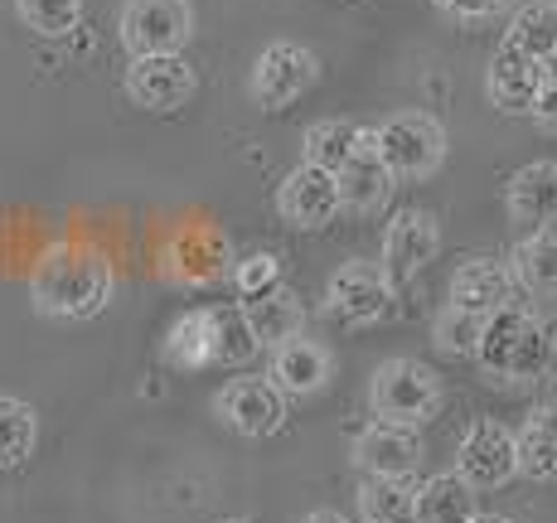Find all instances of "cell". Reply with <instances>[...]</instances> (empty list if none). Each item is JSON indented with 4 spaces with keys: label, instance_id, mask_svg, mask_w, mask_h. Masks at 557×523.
Listing matches in <instances>:
<instances>
[{
    "label": "cell",
    "instance_id": "cell-5",
    "mask_svg": "<svg viewBox=\"0 0 557 523\" xmlns=\"http://www.w3.org/2000/svg\"><path fill=\"white\" fill-rule=\"evenodd\" d=\"M320 78V59L310 53L306 45H292V39H276L257 53L252 63V78H248V92L262 112H282L292 107L296 98H306Z\"/></svg>",
    "mask_w": 557,
    "mask_h": 523
},
{
    "label": "cell",
    "instance_id": "cell-15",
    "mask_svg": "<svg viewBox=\"0 0 557 523\" xmlns=\"http://www.w3.org/2000/svg\"><path fill=\"white\" fill-rule=\"evenodd\" d=\"M330 373H335L330 349L315 345V339H306V335L276 345L272 349V364H267V378H272L286 398H310V393H320L330 383Z\"/></svg>",
    "mask_w": 557,
    "mask_h": 523
},
{
    "label": "cell",
    "instance_id": "cell-13",
    "mask_svg": "<svg viewBox=\"0 0 557 523\" xmlns=\"http://www.w3.org/2000/svg\"><path fill=\"white\" fill-rule=\"evenodd\" d=\"M355 465L363 475H417V465H422V436H417V426L369 422L355 436Z\"/></svg>",
    "mask_w": 557,
    "mask_h": 523
},
{
    "label": "cell",
    "instance_id": "cell-2",
    "mask_svg": "<svg viewBox=\"0 0 557 523\" xmlns=\"http://www.w3.org/2000/svg\"><path fill=\"white\" fill-rule=\"evenodd\" d=\"M442 378L422 359H383L369 378V408L379 422L426 426L442 412Z\"/></svg>",
    "mask_w": 557,
    "mask_h": 523
},
{
    "label": "cell",
    "instance_id": "cell-14",
    "mask_svg": "<svg viewBox=\"0 0 557 523\" xmlns=\"http://www.w3.org/2000/svg\"><path fill=\"white\" fill-rule=\"evenodd\" d=\"M505 209L519 228L539 233L557 223V160H533V165L513 170L505 189Z\"/></svg>",
    "mask_w": 557,
    "mask_h": 523
},
{
    "label": "cell",
    "instance_id": "cell-22",
    "mask_svg": "<svg viewBox=\"0 0 557 523\" xmlns=\"http://www.w3.org/2000/svg\"><path fill=\"white\" fill-rule=\"evenodd\" d=\"M475 509V485H466L456 471L432 475L417 485V523H470Z\"/></svg>",
    "mask_w": 557,
    "mask_h": 523
},
{
    "label": "cell",
    "instance_id": "cell-30",
    "mask_svg": "<svg viewBox=\"0 0 557 523\" xmlns=\"http://www.w3.org/2000/svg\"><path fill=\"white\" fill-rule=\"evenodd\" d=\"M15 15L29 35L39 39H69L83 20V0H15Z\"/></svg>",
    "mask_w": 557,
    "mask_h": 523
},
{
    "label": "cell",
    "instance_id": "cell-37",
    "mask_svg": "<svg viewBox=\"0 0 557 523\" xmlns=\"http://www.w3.org/2000/svg\"><path fill=\"white\" fill-rule=\"evenodd\" d=\"M219 523H252V519H219Z\"/></svg>",
    "mask_w": 557,
    "mask_h": 523
},
{
    "label": "cell",
    "instance_id": "cell-8",
    "mask_svg": "<svg viewBox=\"0 0 557 523\" xmlns=\"http://www.w3.org/2000/svg\"><path fill=\"white\" fill-rule=\"evenodd\" d=\"M122 88L141 112L170 116L195 98V69H189L185 53H146V59L126 63Z\"/></svg>",
    "mask_w": 557,
    "mask_h": 523
},
{
    "label": "cell",
    "instance_id": "cell-32",
    "mask_svg": "<svg viewBox=\"0 0 557 523\" xmlns=\"http://www.w3.org/2000/svg\"><path fill=\"white\" fill-rule=\"evenodd\" d=\"M233 286H238L243 301H257V296H272L282 291V262L272 258V252H252V258L238 262V272H233Z\"/></svg>",
    "mask_w": 557,
    "mask_h": 523
},
{
    "label": "cell",
    "instance_id": "cell-39",
    "mask_svg": "<svg viewBox=\"0 0 557 523\" xmlns=\"http://www.w3.org/2000/svg\"><path fill=\"white\" fill-rule=\"evenodd\" d=\"M363 523H373V519H363Z\"/></svg>",
    "mask_w": 557,
    "mask_h": 523
},
{
    "label": "cell",
    "instance_id": "cell-10",
    "mask_svg": "<svg viewBox=\"0 0 557 523\" xmlns=\"http://www.w3.org/2000/svg\"><path fill=\"white\" fill-rule=\"evenodd\" d=\"M339 209H345L339 204V179L320 165H306V160L276 189V213L296 233H320L325 223H335Z\"/></svg>",
    "mask_w": 557,
    "mask_h": 523
},
{
    "label": "cell",
    "instance_id": "cell-29",
    "mask_svg": "<svg viewBox=\"0 0 557 523\" xmlns=\"http://www.w3.org/2000/svg\"><path fill=\"white\" fill-rule=\"evenodd\" d=\"M35 436H39L35 408L20 398H0V471L25 465L29 451H35Z\"/></svg>",
    "mask_w": 557,
    "mask_h": 523
},
{
    "label": "cell",
    "instance_id": "cell-19",
    "mask_svg": "<svg viewBox=\"0 0 557 523\" xmlns=\"http://www.w3.org/2000/svg\"><path fill=\"white\" fill-rule=\"evenodd\" d=\"M513 436H519V475L557 485V402L533 408Z\"/></svg>",
    "mask_w": 557,
    "mask_h": 523
},
{
    "label": "cell",
    "instance_id": "cell-17",
    "mask_svg": "<svg viewBox=\"0 0 557 523\" xmlns=\"http://www.w3.org/2000/svg\"><path fill=\"white\" fill-rule=\"evenodd\" d=\"M513 266L495 262V258H470L456 266L451 276V306L460 311H475V315H495L499 306L513 301Z\"/></svg>",
    "mask_w": 557,
    "mask_h": 523
},
{
    "label": "cell",
    "instance_id": "cell-20",
    "mask_svg": "<svg viewBox=\"0 0 557 523\" xmlns=\"http://www.w3.org/2000/svg\"><path fill=\"white\" fill-rule=\"evenodd\" d=\"M513 282L533 301H557V228H539L513 248Z\"/></svg>",
    "mask_w": 557,
    "mask_h": 523
},
{
    "label": "cell",
    "instance_id": "cell-26",
    "mask_svg": "<svg viewBox=\"0 0 557 523\" xmlns=\"http://www.w3.org/2000/svg\"><path fill=\"white\" fill-rule=\"evenodd\" d=\"M529 320H533V311H529V306H519V301H509V306H499L495 315H485L475 364H480V373H485L490 383H499V373H505V359H509L513 339L523 335V325H529Z\"/></svg>",
    "mask_w": 557,
    "mask_h": 523
},
{
    "label": "cell",
    "instance_id": "cell-25",
    "mask_svg": "<svg viewBox=\"0 0 557 523\" xmlns=\"http://www.w3.org/2000/svg\"><path fill=\"white\" fill-rule=\"evenodd\" d=\"M243 311H248L257 339H262L267 349H276V345H286V339H296V335H301V325H306L301 296L286 291V286H282V291H272V296H257V301H243Z\"/></svg>",
    "mask_w": 557,
    "mask_h": 523
},
{
    "label": "cell",
    "instance_id": "cell-7",
    "mask_svg": "<svg viewBox=\"0 0 557 523\" xmlns=\"http://www.w3.org/2000/svg\"><path fill=\"white\" fill-rule=\"evenodd\" d=\"M325 311L339 325H379L393 311V276L383 262H345L325 286Z\"/></svg>",
    "mask_w": 557,
    "mask_h": 523
},
{
    "label": "cell",
    "instance_id": "cell-1",
    "mask_svg": "<svg viewBox=\"0 0 557 523\" xmlns=\"http://www.w3.org/2000/svg\"><path fill=\"white\" fill-rule=\"evenodd\" d=\"M112 262L107 252L88 248V242H53L45 258L35 262L29 276V301L49 320H92L112 301Z\"/></svg>",
    "mask_w": 557,
    "mask_h": 523
},
{
    "label": "cell",
    "instance_id": "cell-33",
    "mask_svg": "<svg viewBox=\"0 0 557 523\" xmlns=\"http://www.w3.org/2000/svg\"><path fill=\"white\" fill-rule=\"evenodd\" d=\"M509 5H513V0H436V10H442V15H451V20H460V25L495 20V15H505Z\"/></svg>",
    "mask_w": 557,
    "mask_h": 523
},
{
    "label": "cell",
    "instance_id": "cell-6",
    "mask_svg": "<svg viewBox=\"0 0 557 523\" xmlns=\"http://www.w3.org/2000/svg\"><path fill=\"white\" fill-rule=\"evenodd\" d=\"M456 475L475 489H499L519 475V436L505 422L480 418L466 426L456 451Z\"/></svg>",
    "mask_w": 557,
    "mask_h": 523
},
{
    "label": "cell",
    "instance_id": "cell-4",
    "mask_svg": "<svg viewBox=\"0 0 557 523\" xmlns=\"http://www.w3.org/2000/svg\"><path fill=\"white\" fill-rule=\"evenodd\" d=\"M116 35L132 59L185 53V45L195 39V5L189 0H126L116 15Z\"/></svg>",
    "mask_w": 557,
    "mask_h": 523
},
{
    "label": "cell",
    "instance_id": "cell-36",
    "mask_svg": "<svg viewBox=\"0 0 557 523\" xmlns=\"http://www.w3.org/2000/svg\"><path fill=\"white\" fill-rule=\"evenodd\" d=\"M470 523H513V519H505V514H475Z\"/></svg>",
    "mask_w": 557,
    "mask_h": 523
},
{
    "label": "cell",
    "instance_id": "cell-18",
    "mask_svg": "<svg viewBox=\"0 0 557 523\" xmlns=\"http://www.w3.org/2000/svg\"><path fill=\"white\" fill-rule=\"evenodd\" d=\"M335 179H339V204H345L349 213H379L383 204H388L393 185H398V175L383 165L379 146H373V132L363 136L359 155L349 160V165L339 170Z\"/></svg>",
    "mask_w": 557,
    "mask_h": 523
},
{
    "label": "cell",
    "instance_id": "cell-21",
    "mask_svg": "<svg viewBox=\"0 0 557 523\" xmlns=\"http://www.w3.org/2000/svg\"><path fill=\"white\" fill-rule=\"evenodd\" d=\"M209 349H213V364L223 369H243L257 359L262 339H257L243 306H209Z\"/></svg>",
    "mask_w": 557,
    "mask_h": 523
},
{
    "label": "cell",
    "instance_id": "cell-34",
    "mask_svg": "<svg viewBox=\"0 0 557 523\" xmlns=\"http://www.w3.org/2000/svg\"><path fill=\"white\" fill-rule=\"evenodd\" d=\"M529 116L539 122V132L557 136V69H548V83H543V92H539V102H533Z\"/></svg>",
    "mask_w": 557,
    "mask_h": 523
},
{
    "label": "cell",
    "instance_id": "cell-24",
    "mask_svg": "<svg viewBox=\"0 0 557 523\" xmlns=\"http://www.w3.org/2000/svg\"><path fill=\"white\" fill-rule=\"evenodd\" d=\"M505 45L553 63V53H557V0H523V5H513Z\"/></svg>",
    "mask_w": 557,
    "mask_h": 523
},
{
    "label": "cell",
    "instance_id": "cell-38",
    "mask_svg": "<svg viewBox=\"0 0 557 523\" xmlns=\"http://www.w3.org/2000/svg\"><path fill=\"white\" fill-rule=\"evenodd\" d=\"M553 69H557V53H553Z\"/></svg>",
    "mask_w": 557,
    "mask_h": 523
},
{
    "label": "cell",
    "instance_id": "cell-35",
    "mask_svg": "<svg viewBox=\"0 0 557 523\" xmlns=\"http://www.w3.org/2000/svg\"><path fill=\"white\" fill-rule=\"evenodd\" d=\"M301 523H349V519L339 514V509H315V514H306Z\"/></svg>",
    "mask_w": 557,
    "mask_h": 523
},
{
    "label": "cell",
    "instance_id": "cell-31",
    "mask_svg": "<svg viewBox=\"0 0 557 523\" xmlns=\"http://www.w3.org/2000/svg\"><path fill=\"white\" fill-rule=\"evenodd\" d=\"M480 329H485V315H475V311H460V306L446 301V311L432 320V339H436V349L442 354H451V359H475V349H480Z\"/></svg>",
    "mask_w": 557,
    "mask_h": 523
},
{
    "label": "cell",
    "instance_id": "cell-9",
    "mask_svg": "<svg viewBox=\"0 0 557 523\" xmlns=\"http://www.w3.org/2000/svg\"><path fill=\"white\" fill-rule=\"evenodd\" d=\"M442 252V223L426 209H398L383 228V272L393 276V286L417 282V272L436 262Z\"/></svg>",
    "mask_w": 557,
    "mask_h": 523
},
{
    "label": "cell",
    "instance_id": "cell-12",
    "mask_svg": "<svg viewBox=\"0 0 557 523\" xmlns=\"http://www.w3.org/2000/svg\"><path fill=\"white\" fill-rule=\"evenodd\" d=\"M548 69L553 63L533 59V53L513 49V45H499L495 59H490L485 69V98L495 112L505 116H529L533 102H539L543 83H548Z\"/></svg>",
    "mask_w": 557,
    "mask_h": 523
},
{
    "label": "cell",
    "instance_id": "cell-11",
    "mask_svg": "<svg viewBox=\"0 0 557 523\" xmlns=\"http://www.w3.org/2000/svg\"><path fill=\"white\" fill-rule=\"evenodd\" d=\"M213 412L238 436H276L286 426V393L272 378H233L213 398Z\"/></svg>",
    "mask_w": 557,
    "mask_h": 523
},
{
    "label": "cell",
    "instance_id": "cell-27",
    "mask_svg": "<svg viewBox=\"0 0 557 523\" xmlns=\"http://www.w3.org/2000/svg\"><path fill=\"white\" fill-rule=\"evenodd\" d=\"M359 514L373 523H407L417 514V480L412 475H369L359 485Z\"/></svg>",
    "mask_w": 557,
    "mask_h": 523
},
{
    "label": "cell",
    "instance_id": "cell-23",
    "mask_svg": "<svg viewBox=\"0 0 557 523\" xmlns=\"http://www.w3.org/2000/svg\"><path fill=\"white\" fill-rule=\"evenodd\" d=\"M363 126L355 122H339V116H325V122H310L306 136H301V151H306V165H320L330 170V175H339V170L349 165V160L359 155L363 146Z\"/></svg>",
    "mask_w": 557,
    "mask_h": 523
},
{
    "label": "cell",
    "instance_id": "cell-3",
    "mask_svg": "<svg viewBox=\"0 0 557 523\" xmlns=\"http://www.w3.org/2000/svg\"><path fill=\"white\" fill-rule=\"evenodd\" d=\"M373 146L398 179H432L446 165V126L432 112H393L373 126Z\"/></svg>",
    "mask_w": 557,
    "mask_h": 523
},
{
    "label": "cell",
    "instance_id": "cell-28",
    "mask_svg": "<svg viewBox=\"0 0 557 523\" xmlns=\"http://www.w3.org/2000/svg\"><path fill=\"white\" fill-rule=\"evenodd\" d=\"M165 364L170 369H185V373H199V369H213V349H209V306L199 311H185L170 325L165 335Z\"/></svg>",
    "mask_w": 557,
    "mask_h": 523
},
{
    "label": "cell",
    "instance_id": "cell-16",
    "mask_svg": "<svg viewBox=\"0 0 557 523\" xmlns=\"http://www.w3.org/2000/svg\"><path fill=\"white\" fill-rule=\"evenodd\" d=\"M505 388H533V383H557V320L533 315L523 325V335L513 339L505 373H499Z\"/></svg>",
    "mask_w": 557,
    "mask_h": 523
}]
</instances>
